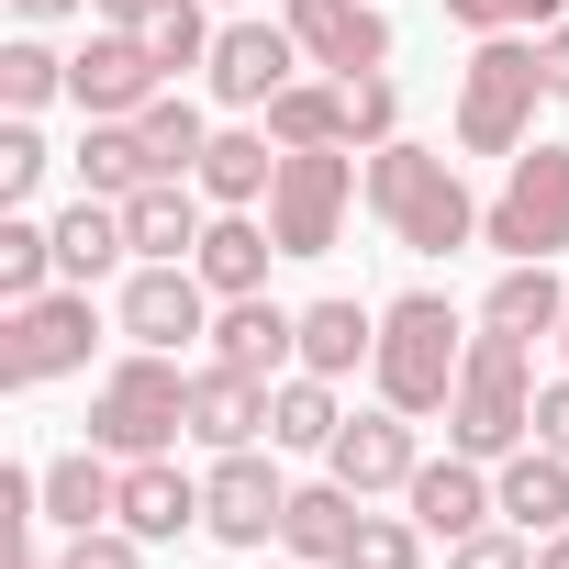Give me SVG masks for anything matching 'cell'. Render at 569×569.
Segmentation results:
<instances>
[{
	"instance_id": "obj_1",
	"label": "cell",
	"mask_w": 569,
	"mask_h": 569,
	"mask_svg": "<svg viewBox=\"0 0 569 569\" xmlns=\"http://www.w3.org/2000/svg\"><path fill=\"white\" fill-rule=\"evenodd\" d=\"M447 447L458 458H513V447H536V336H502V325H480L469 336V358H458V402H447Z\"/></svg>"
},
{
	"instance_id": "obj_2",
	"label": "cell",
	"mask_w": 569,
	"mask_h": 569,
	"mask_svg": "<svg viewBox=\"0 0 569 569\" xmlns=\"http://www.w3.org/2000/svg\"><path fill=\"white\" fill-rule=\"evenodd\" d=\"M369 212L391 223V246H413V257H458L469 234H480V201H469V179H458V157H436V146H369Z\"/></svg>"
},
{
	"instance_id": "obj_3",
	"label": "cell",
	"mask_w": 569,
	"mask_h": 569,
	"mask_svg": "<svg viewBox=\"0 0 569 569\" xmlns=\"http://www.w3.org/2000/svg\"><path fill=\"white\" fill-rule=\"evenodd\" d=\"M458 358H469V336H458V302L447 291H402L391 313H380V358H369V380H380V402L391 413H447L458 402Z\"/></svg>"
},
{
	"instance_id": "obj_4",
	"label": "cell",
	"mask_w": 569,
	"mask_h": 569,
	"mask_svg": "<svg viewBox=\"0 0 569 569\" xmlns=\"http://www.w3.org/2000/svg\"><path fill=\"white\" fill-rule=\"evenodd\" d=\"M179 436H190V369H179L168 347L112 358L101 391H90V447H112V458H168Z\"/></svg>"
},
{
	"instance_id": "obj_5",
	"label": "cell",
	"mask_w": 569,
	"mask_h": 569,
	"mask_svg": "<svg viewBox=\"0 0 569 569\" xmlns=\"http://www.w3.org/2000/svg\"><path fill=\"white\" fill-rule=\"evenodd\" d=\"M547 101V68L525 34H480L469 68H458V146L469 157H525V123Z\"/></svg>"
},
{
	"instance_id": "obj_6",
	"label": "cell",
	"mask_w": 569,
	"mask_h": 569,
	"mask_svg": "<svg viewBox=\"0 0 569 569\" xmlns=\"http://www.w3.org/2000/svg\"><path fill=\"white\" fill-rule=\"evenodd\" d=\"M347 201H369L358 146H279V190H268L279 257H325V246L347 234Z\"/></svg>"
},
{
	"instance_id": "obj_7",
	"label": "cell",
	"mask_w": 569,
	"mask_h": 569,
	"mask_svg": "<svg viewBox=\"0 0 569 569\" xmlns=\"http://www.w3.org/2000/svg\"><path fill=\"white\" fill-rule=\"evenodd\" d=\"M480 246H502V257H558L569 246V146H525L502 168V190L480 201Z\"/></svg>"
},
{
	"instance_id": "obj_8",
	"label": "cell",
	"mask_w": 569,
	"mask_h": 569,
	"mask_svg": "<svg viewBox=\"0 0 569 569\" xmlns=\"http://www.w3.org/2000/svg\"><path fill=\"white\" fill-rule=\"evenodd\" d=\"M90 336H101V313H90V291H68V279L46 302H12L0 313V391H46V380L90 369Z\"/></svg>"
},
{
	"instance_id": "obj_9",
	"label": "cell",
	"mask_w": 569,
	"mask_h": 569,
	"mask_svg": "<svg viewBox=\"0 0 569 569\" xmlns=\"http://www.w3.org/2000/svg\"><path fill=\"white\" fill-rule=\"evenodd\" d=\"M279 513H291V480H279L257 447H223L201 480V536L223 547H279Z\"/></svg>"
},
{
	"instance_id": "obj_10",
	"label": "cell",
	"mask_w": 569,
	"mask_h": 569,
	"mask_svg": "<svg viewBox=\"0 0 569 569\" xmlns=\"http://www.w3.org/2000/svg\"><path fill=\"white\" fill-rule=\"evenodd\" d=\"M157 90H168V79H157V57H146V34H134V23H101V34L68 57V101H79L90 123H134Z\"/></svg>"
},
{
	"instance_id": "obj_11",
	"label": "cell",
	"mask_w": 569,
	"mask_h": 569,
	"mask_svg": "<svg viewBox=\"0 0 569 569\" xmlns=\"http://www.w3.org/2000/svg\"><path fill=\"white\" fill-rule=\"evenodd\" d=\"M291 68H313L291 23H223L201 79H212V101H223V112H268L279 90H291Z\"/></svg>"
},
{
	"instance_id": "obj_12",
	"label": "cell",
	"mask_w": 569,
	"mask_h": 569,
	"mask_svg": "<svg viewBox=\"0 0 569 569\" xmlns=\"http://www.w3.org/2000/svg\"><path fill=\"white\" fill-rule=\"evenodd\" d=\"M123 336L179 358L190 336H212V279H201L190 257H179V268H157V257H146V268L123 279Z\"/></svg>"
},
{
	"instance_id": "obj_13",
	"label": "cell",
	"mask_w": 569,
	"mask_h": 569,
	"mask_svg": "<svg viewBox=\"0 0 569 569\" xmlns=\"http://www.w3.org/2000/svg\"><path fill=\"white\" fill-rule=\"evenodd\" d=\"M291 34H302V57L336 68V79L391 68V12H380V0H291Z\"/></svg>"
},
{
	"instance_id": "obj_14",
	"label": "cell",
	"mask_w": 569,
	"mask_h": 569,
	"mask_svg": "<svg viewBox=\"0 0 569 569\" xmlns=\"http://www.w3.org/2000/svg\"><path fill=\"white\" fill-rule=\"evenodd\" d=\"M325 469H336L358 502H369V491H402V480L425 469L413 413H391V402H380V413H347V425H336V447H325Z\"/></svg>"
},
{
	"instance_id": "obj_15",
	"label": "cell",
	"mask_w": 569,
	"mask_h": 569,
	"mask_svg": "<svg viewBox=\"0 0 569 569\" xmlns=\"http://www.w3.org/2000/svg\"><path fill=\"white\" fill-rule=\"evenodd\" d=\"M402 502H413V525H425V536H447V547H458V536H480V525L502 513L491 469H480V458H458V447H447V458H425V469L402 480Z\"/></svg>"
},
{
	"instance_id": "obj_16",
	"label": "cell",
	"mask_w": 569,
	"mask_h": 569,
	"mask_svg": "<svg viewBox=\"0 0 569 569\" xmlns=\"http://www.w3.org/2000/svg\"><path fill=\"white\" fill-rule=\"evenodd\" d=\"M212 358L223 369H257V380H291L302 369V313H279L268 291H246V302L212 313Z\"/></svg>"
},
{
	"instance_id": "obj_17",
	"label": "cell",
	"mask_w": 569,
	"mask_h": 569,
	"mask_svg": "<svg viewBox=\"0 0 569 569\" xmlns=\"http://www.w3.org/2000/svg\"><path fill=\"white\" fill-rule=\"evenodd\" d=\"M123 234H134V257H157V268L201 257V234H212L201 179H146V190H123Z\"/></svg>"
},
{
	"instance_id": "obj_18",
	"label": "cell",
	"mask_w": 569,
	"mask_h": 569,
	"mask_svg": "<svg viewBox=\"0 0 569 569\" xmlns=\"http://www.w3.org/2000/svg\"><path fill=\"white\" fill-rule=\"evenodd\" d=\"M268 391H279V380L223 369V358H212V369H190V436H201L212 458H223V447H257V436H268Z\"/></svg>"
},
{
	"instance_id": "obj_19",
	"label": "cell",
	"mask_w": 569,
	"mask_h": 569,
	"mask_svg": "<svg viewBox=\"0 0 569 569\" xmlns=\"http://www.w3.org/2000/svg\"><path fill=\"white\" fill-rule=\"evenodd\" d=\"M358 491L325 469L313 491H291V513H279V558H302V569H347V547H358Z\"/></svg>"
},
{
	"instance_id": "obj_20",
	"label": "cell",
	"mask_w": 569,
	"mask_h": 569,
	"mask_svg": "<svg viewBox=\"0 0 569 569\" xmlns=\"http://www.w3.org/2000/svg\"><path fill=\"white\" fill-rule=\"evenodd\" d=\"M112 525H134L146 547H179L190 525H201V480L179 469V458H123V513Z\"/></svg>"
},
{
	"instance_id": "obj_21",
	"label": "cell",
	"mask_w": 569,
	"mask_h": 569,
	"mask_svg": "<svg viewBox=\"0 0 569 569\" xmlns=\"http://www.w3.org/2000/svg\"><path fill=\"white\" fill-rule=\"evenodd\" d=\"M268 190H279V134L268 123H223L212 157H201V201L212 212H257Z\"/></svg>"
},
{
	"instance_id": "obj_22",
	"label": "cell",
	"mask_w": 569,
	"mask_h": 569,
	"mask_svg": "<svg viewBox=\"0 0 569 569\" xmlns=\"http://www.w3.org/2000/svg\"><path fill=\"white\" fill-rule=\"evenodd\" d=\"M123 257H134V234H123V201L79 190V201L57 212V279H68V291H90V279H112Z\"/></svg>"
},
{
	"instance_id": "obj_23",
	"label": "cell",
	"mask_w": 569,
	"mask_h": 569,
	"mask_svg": "<svg viewBox=\"0 0 569 569\" xmlns=\"http://www.w3.org/2000/svg\"><path fill=\"white\" fill-rule=\"evenodd\" d=\"M112 513H123V469H112V447H68V458H46V525L90 536V525H112Z\"/></svg>"
},
{
	"instance_id": "obj_24",
	"label": "cell",
	"mask_w": 569,
	"mask_h": 569,
	"mask_svg": "<svg viewBox=\"0 0 569 569\" xmlns=\"http://www.w3.org/2000/svg\"><path fill=\"white\" fill-rule=\"evenodd\" d=\"M268 257H279V234H268V212H212V234H201V279H212V302H246V291H268Z\"/></svg>"
},
{
	"instance_id": "obj_25",
	"label": "cell",
	"mask_w": 569,
	"mask_h": 569,
	"mask_svg": "<svg viewBox=\"0 0 569 569\" xmlns=\"http://www.w3.org/2000/svg\"><path fill=\"white\" fill-rule=\"evenodd\" d=\"M491 491H502V525H525V536H558L569 525V458L558 447H513Z\"/></svg>"
},
{
	"instance_id": "obj_26",
	"label": "cell",
	"mask_w": 569,
	"mask_h": 569,
	"mask_svg": "<svg viewBox=\"0 0 569 569\" xmlns=\"http://www.w3.org/2000/svg\"><path fill=\"white\" fill-rule=\"evenodd\" d=\"M558 313H569L558 268H547V257H502V279H491L480 325H502V336H558Z\"/></svg>"
},
{
	"instance_id": "obj_27",
	"label": "cell",
	"mask_w": 569,
	"mask_h": 569,
	"mask_svg": "<svg viewBox=\"0 0 569 569\" xmlns=\"http://www.w3.org/2000/svg\"><path fill=\"white\" fill-rule=\"evenodd\" d=\"M336 425H347V402H336V380L325 369H291V380H279L268 391V447H336Z\"/></svg>"
},
{
	"instance_id": "obj_28",
	"label": "cell",
	"mask_w": 569,
	"mask_h": 569,
	"mask_svg": "<svg viewBox=\"0 0 569 569\" xmlns=\"http://www.w3.org/2000/svg\"><path fill=\"white\" fill-rule=\"evenodd\" d=\"M257 123H268L279 146H358V134H347V79H291Z\"/></svg>"
},
{
	"instance_id": "obj_29",
	"label": "cell",
	"mask_w": 569,
	"mask_h": 569,
	"mask_svg": "<svg viewBox=\"0 0 569 569\" xmlns=\"http://www.w3.org/2000/svg\"><path fill=\"white\" fill-rule=\"evenodd\" d=\"M68 168H79V190H101V201H123V190H146V179H157V157H146V123H90Z\"/></svg>"
},
{
	"instance_id": "obj_30",
	"label": "cell",
	"mask_w": 569,
	"mask_h": 569,
	"mask_svg": "<svg viewBox=\"0 0 569 569\" xmlns=\"http://www.w3.org/2000/svg\"><path fill=\"white\" fill-rule=\"evenodd\" d=\"M369 358H380V313H358V302H313V313H302V369L347 380V369H369Z\"/></svg>"
},
{
	"instance_id": "obj_31",
	"label": "cell",
	"mask_w": 569,
	"mask_h": 569,
	"mask_svg": "<svg viewBox=\"0 0 569 569\" xmlns=\"http://www.w3.org/2000/svg\"><path fill=\"white\" fill-rule=\"evenodd\" d=\"M46 291H57V223L0 212V313H12V302H46Z\"/></svg>"
},
{
	"instance_id": "obj_32",
	"label": "cell",
	"mask_w": 569,
	"mask_h": 569,
	"mask_svg": "<svg viewBox=\"0 0 569 569\" xmlns=\"http://www.w3.org/2000/svg\"><path fill=\"white\" fill-rule=\"evenodd\" d=\"M134 123H146V157H157V179H201V157H212V123H201V101L157 90Z\"/></svg>"
},
{
	"instance_id": "obj_33",
	"label": "cell",
	"mask_w": 569,
	"mask_h": 569,
	"mask_svg": "<svg viewBox=\"0 0 569 569\" xmlns=\"http://www.w3.org/2000/svg\"><path fill=\"white\" fill-rule=\"evenodd\" d=\"M57 90H68V57L57 46H34V34L0 46V112H46Z\"/></svg>"
},
{
	"instance_id": "obj_34",
	"label": "cell",
	"mask_w": 569,
	"mask_h": 569,
	"mask_svg": "<svg viewBox=\"0 0 569 569\" xmlns=\"http://www.w3.org/2000/svg\"><path fill=\"white\" fill-rule=\"evenodd\" d=\"M146 34V57H157V79H179V68H212V12L201 0H168L157 23H134Z\"/></svg>"
},
{
	"instance_id": "obj_35",
	"label": "cell",
	"mask_w": 569,
	"mask_h": 569,
	"mask_svg": "<svg viewBox=\"0 0 569 569\" xmlns=\"http://www.w3.org/2000/svg\"><path fill=\"white\" fill-rule=\"evenodd\" d=\"M46 134H34V112H12V123H0V212H23L34 190H46Z\"/></svg>"
},
{
	"instance_id": "obj_36",
	"label": "cell",
	"mask_w": 569,
	"mask_h": 569,
	"mask_svg": "<svg viewBox=\"0 0 569 569\" xmlns=\"http://www.w3.org/2000/svg\"><path fill=\"white\" fill-rule=\"evenodd\" d=\"M347 569H425V525H413V513H358Z\"/></svg>"
},
{
	"instance_id": "obj_37",
	"label": "cell",
	"mask_w": 569,
	"mask_h": 569,
	"mask_svg": "<svg viewBox=\"0 0 569 569\" xmlns=\"http://www.w3.org/2000/svg\"><path fill=\"white\" fill-rule=\"evenodd\" d=\"M569 0H447V23L458 34H536V23H558Z\"/></svg>"
},
{
	"instance_id": "obj_38",
	"label": "cell",
	"mask_w": 569,
	"mask_h": 569,
	"mask_svg": "<svg viewBox=\"0 0 569 569\" xmlns=\"http://www.w3.org/2000/svg\"><path fill=\"white\" fill-rule=\"evenodd\" d=\"M347 134H358V146H391V134H402V90H391L380 68L347 79Z\"/></svg>"
},
{
	"instance_id": "obj_39",
	"label": "cell",
	"mask_w": 569,
	"mask_h": 569,
	"mask_svg": "<svg viewBox=\"0 0 569 569\" xmlns=\"http://www.w3.org/2000/svg\"><path fill=\"white\" fill-rule=\"evenodd\" d=\"M447 569H536V536L525 525H480V536L447 547Z\"/></svg>"
},
{
	"instance_id": "obj_40",
	"label": "cell",
	"mask_w": 569,
	"mask_h": 569,
	"mask_svg": "<svg viewBox=\"0 0 569 569\" xmlns=\"http://www.w3.org/2000/svg\"><path fill=\"white\" fill-rule=\"evenodd\" d=\"M57 569H146V536L134 525H90V536L57 547Z\"/></svg>"
},
{
	"instance_id": "obj_41",
	"label": "cell",
	"mask_w": 569,
	"mask_h": 569,
	"mask_svg": "<svg viewBox=\"0 0 569 569\" xmlns=\"http://www.w3.org/2000/svg\"><path fill=\"white\" fill-rule=\"evenodd\" d=\"M536 447H558V458H569V369L536 391Z\"/></svg>"
},
{
	"instance_id": "obj_42",
	"label": "cell",
	"mask_w": 569,
	"mask_h": 569,
	"mask_svg": "<svg viewBox=\"0 0 569 569\" xmlns=\"http://www.w3.org/2000/svg\"><path fill=\"white\" fill-rule=\"evenodd\" d=\"M536 68H547V101H569V23L536 34Z\"/></svg>"
},
{
	"instance_id": "obj_43",
	"label": "cell",
	"mask_w": 569,
	"mask_h": 569,
	"mask_svg": "<svg viewBox=\"0 0 569 569\" xmlns=\"http://www.w3.org/2000/svg\"><path fill=\"white\" fill-rule=\"evenodd\" d=\"M90 12H101V23H157L168 0H90Z\"/></svg>"
},
{
	"instance_id": "obj_44",
	"label": "cell",
	"mask_w": 569,
	"mask_h": 569,
	"mask_svg": "<svg viewBox=\"0 0 569 569\" xmlns=\"http://www.w3.org/2000/svg\"><path fill=\"white\" fill-rule=\"evenodd\" d=\"M536 569H569V525H558V536H536Z\"/></svg>"
},
{
	"instance_id": "obj_45",
	"label": "cell",
	"mask_w": 569,
	"mask_h": 569,
	"mask_svg": "<svg viewBox=\"0 0 569 569\" xmlns=\"http://www.w3.org/2000/svg\"><path fill=\"white\" fill-rule=\"evenodd\" d=\"M12 12H23V23H57V12H79V0H12Z\"/></svg>"
},
{
	"instance_id": "obj_46",
	"label": "cell",
	"mask_w": 569,
	"mask_h": 569,
	"mask_svg": "<svg viewBox=\"0 0 569 569\" xmlns=\"http://www.w3.org/2000/svg\"><path fill=\"white\" fill-rule=\"evenodd\" d=\"M558 358H569V313H558Z\"/></svg>"
},
{
	"instance_id": "obj_47",
	"label": "cell",
	"mask_w": 569,
	"mask_h": 569,
	"mask_svg": "<svg viewBox=\"0 0 569 569\" xmlns=\"http://www.w3.org/2000/svg\"><path fill=\"white\" fill-rule=\"evenodd\" d=\"M279 569H302V558H279Z\"/></svg>"
},
{
	"instance_id": "obj_48",
	"label": "cell",
	"mask_w": 569,
	"mask_h": 569,
	"mask_svg": "<svg viewBox=\"0 0 569 569\" xmlns=\"http://www.w3.org/2000/svg\"><path fill=\"white\" fill-rule=\"evenodd\" d=\"M223 12H234V0H223Z\"/></svg>"
}]
</instances>
